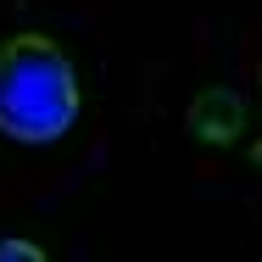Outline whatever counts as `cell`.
I'll return each instance as SVG.
<instances>
[{
	"mask_svg": "<svg viewBox=\"0 0 262 262\" xmlns=\"http://www.w3.org/2000/svg\"><path fill=\"white\" fill-rule=\"evenodd\" d=\"M78 117V73L51 34L0 39V128L11 140H56Z\"/></svg>",
	"mask_w": 262,
	"mask_h": 262,
	"instance_id": "1",
	"label": "cell"
},
{
	"mask_svg": "<svg viewBox=\"0 0 262 262\" xmlns=\"http://www.w3.org/2000/svg\"><path fill=\"white\" fill-rule=\"evenodd\" d=\"M0 262H51V257H45L34 240H17V234H6V240H0Z\"/></svg>",
	"mask_w": 262,
	"mask_h": 262,
	"instance_id": "2",
	"label": "cell"
}]
</instances>
